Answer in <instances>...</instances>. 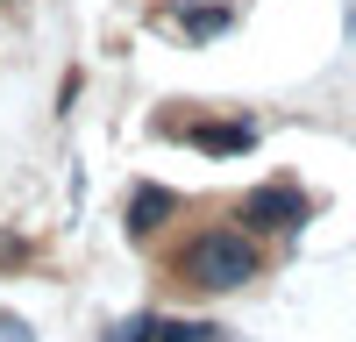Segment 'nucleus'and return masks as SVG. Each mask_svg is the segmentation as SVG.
<instances>
[{
    "instance_id": "3",
    "label": "nucleus",
    "mask_w": 356,
    "mask_h": 342,
    "mask_svg": "<svg viewBox=\"0 0 356 342\" xmlns=\"http://www.w3.org/2000/svg\"><path fill=\"white\" fill-rule=\"evenodd\" d=\"M186 142H200L207 157H243V150H257V122H228V129H178Z\"/></svg>"
},
{
    "instance_id": "1",
    "label": "nucleus",
    "mask_w": 356,
    "mask_h": 342,
    "mask_svg": "<svg viewBox=\"0 0 356 342\" xmlns=\"http://www.w3.org/2000/svg\"><path fill=\"white\" fill-rule=\"evenodd\" d=\"M264 271V250L250 228H200L178 256V278L200 285V293H235V285H250Z\"/></svg>"
},
{
    "instance_id": "4",
    "label": "nucleus",
    "mask_w": 356,
    "mask_h": 342,
    "mask_svg": "<svg viewBox=\"0 0 356 342\" xmlns=\"http://www.w3.org/2000/svg\"><path fill=\"white\" fill-rule=\"evenodd\" d=\"M171 214H178V200H171L164 186H143V193L129 200V228H136V236H157Z\"/></svg>"
},
{
    "instance_id": "6",
    "label": "nucleus",
    "mask_w": 356,
    "mask_h": 342,
    "mask_svg": "<svg viewBox=\"0 0 356 342\" xmlns=\"http://www.w3.org/2000/svg\"><path fill=\"white\" fill-rule=\"evenodd\" d=\"M150 328H157V321H150V314H136V321H122V328H114L107 342H150Z\"/></svg>"
},
{
    "instance_id": "5",
    "label": "nucleus",
    "mask_w": 356,
    "mask_h": 342,
    "mask_svg": "<svg viewBox=\"0 0 356 342\" xmlns=\"http://www.w3.org/2000/svg\"><path fill=\"white\" fill-rule=\"evenodd\" d=\"M150 342H214V328H200V321H157Z\"/></svg>"
},
{
    "instance_id": "2",
    "label": "nucleus",
    "mask_w": 356,
    "mask_h": 342,
    "mask_svg": "<svg viewBox=\"0 0 356 342\" xmlns=\"http://www.w3.org/2000/svg\"><path fill=\"white\" fill-rule=\"evenodd\" d=\"M243 221L257 228V236H285V228L307 221V193H300V186H257V193L243 200Z\"/></svg>"
},
{
    "instance_id": "7",
    "label": "nucleus",
    "mask_w": 356,
    "mask_h": 342,
    "mask_svg": "<svg viewBox=\"0 0 356 342\" xmlns=\"http://www.w3.org/2000/svg\"><path fill=\"white\" fill-rule=\"evenodd\" d=\"M22 256H29V243H15V236H0V271H8V264H22Z\"/></svg>"
}]
</instances>
